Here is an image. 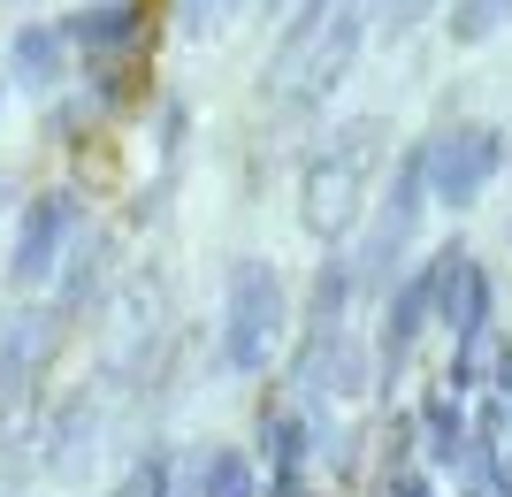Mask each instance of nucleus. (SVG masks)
I'll return each mask as SVG.
<instances>
[{
  "mask_svg": "<svg viewBox=\"0 0 512 497\" xmlns=\"http://www.w3.org/2000/svg\"><path fill=\"white\" fill-rule=\"evenodd\" d=\"M497 497H512V482H505V490H497Z\"/></svg>",
  "mask_w": 512,
  "mask_h": 497,
  "instance_id": "obj_22",
  "label": "nucleus"
},
{
  "mask_svg": "<svg viewBox=\"0 0 512 497\" xmlns=\"http://www.w3.org/2000/svg\"><path fill=\"white\" fill-rule=\"evenodd\" d=\"M283 322H291V299H283L276 260H230V283H222V368L230 375H260L283 345Z\"/></svg>",
  "mask_w": 512,
  "mask_h": 497,
  "instance_id": "obj_2",
  "label": "nucleus"
},
{
  "mask_svg": "<svg viewBox=\"0 0 512 497\" xmlns=\"http://www.w3.org/2000/svg\"><path fill=\"white\" fill-rule=\"evenodd\" d=\"M505 169V130L497 123H459L444 138H428V199H444L451 215H467L474 199Z\"/></svg>",
  "mask_w": 512,
  "mask_h": 497,
  "instance_id": "obj_4",
  "label": "nucleus"
},
{
  "mask_svg": "<svg viewBox=\"0 0 512 497\" xmlns=\"http://www.w3.org/2000/svg\"><path fill=\"white\" fill-rule=\"evenodd\" d=\"M413 429L428 436V459H436V467H467V413H459V390H436Z\"/></svg>",
  "mask_w": 512,
  "mask_h": 497,
  "instance_id": "obj_12",
  "label": "nucleus"
},
{
  "mask_svg": "<svg viewBox=\"0 0 512 497\" xmlns=\"http://www.w3.org/2000/svg\"><path fill=\"white\" fill-rule=\"evenodd\" d=\"M268 459H276V475H306V421H291V413H268Z\"/></svg>",
  "mask_w": 512,
  "mask_h": 497,
  "instance_id": "obj_15",
  "label": "nucleus"
},
{
  "mask_svg": "<svg viewBox=\"0 0 512 497\" xmlns=\"http://www.w3.org/2000/svg\"><path fill=\"white\" fill-rule=\"evenodd\" d=\"M444 0H383V39H413Z\"/></svg>",
  "mask_w": 512,
  "mask_h": 497,
  "instance_id": "obj_17",
  "label": "nucleus"
},
{
  "mask_svg": "<svg viewBox=\"0 0 512 497\" xmlns=\"http://www.w3.org/2000/svg\"><path fill=\"white\" fill-rule=\"evenodd\" d=\"M8 436H16V429H8V406H0V452H8Z\"/></svg>",
  "mask_w": 512,
  "mask_h": 497,
  "instance_id": "obj_20",
  "label": "nucleus"
},
{
  "mask_svg": "<svg viewBox=\"0 0 512 497\" xmlns=\"http://www.w3.org/2000/svg\"><path fill=\"white\" fill-rule=\"evenodd\" d=\"M512 23V0H451V46H482Z\"/></svg>",
  "mask_w": 512,
  "mask_h": 497,
  "instance_id": "obj_13",
  "label": "nucleus"
},
{
  "mask_svg": "<svg viewBox=\"0 0 512 497\" xmlns=\"http://www.w3.org/2000/svg\"><path fill=\"white\" fill-rule=\"evenodd\" d=\"M390 497H436V490H428V475H413V467H390Z\"/></svg>",
  "mask_w": 512,
  "mask_h": 497,
  "instance_id": "obj_18",
  "label": "nucleus"
},
{
  "mask_svg": "<svg viewBox=\"0 0 512 497\" xmlns=\"http://www.w3.org/2000/svg\"><path fill=\"white\" fill-rule=\"evenodd\" d=\"M8 62H16V85H23V92H54V85H62V31H54V23L16 31Z\"/></svg>",
  "mask_w": 512,
  "mask_h": 497,
  "instance_id": "obj_9",
  "label": "nucleus"
},
{
  "mask_svg": "<svg viewBox=\"0 0 512 497\" xmlns=\"http://www.w3.org/2000/svg\"><path fill=\"white\" fill-rule=\"evenodd\" d=\"M421 215H428V138H413V146L398 153V169H390L383 207H375V222H367V245H360V268H352L367 291H390L398 260L421 245Z\"/></svg>",
  "mask_w": 512,
  "mask_h": 497,
  "instance_id": "obj_3",
  "label": "nucleus"
},
{
  "mask_svg": "<svg viewBox=\"0 0 512 497\" xmlns=\"http://www.w3.org/2000/svg\"><path fill=\"white\" fill-rule=\"evenodd\" d=\"M329 16H337V0H291V16H283V31H276V54H268V85H283V77L306 62V46H314V31Z\"/></svg>",
  "mask_w": 512,
  "mask_h": 497,
  "instance_id": "obj_11",
  "label": "nucleus"
},
{
  "mask_svg": "<svg viewBox=\"0 0 512 497\" xmlns=\"http://www.w3.org/2000/svg\"><path fill=\"white\" fill-rule=\"evenodd\" d=\"M222 16H237V0H199L192 8V23H222Z\"/></svg>",
  "mask_w": 512,
  "mask_h": 497,
  "instance_id": "obj_19",
  "label": "nucleus"
},
{
  "mask_svg": "<svg viewBox=\"0 0 512 497\" xmlns=\"http://www.w3.org/2000/svg\"><path fill=\"white\" fill-rule=\"evenodd\" d=\"M268 8H291V0H268Z\"/></svg>",
  "mask_w": 512,
  "mask_h": 497,
  "instance_id": "obj_21",
  "label": "nucleus"
},
{
  "mask_svg": "<svg viewBox=\"0 0 512 497\" xmlns=\"http://www.w3.org/2000/svg\"><path fill=\"white\" fill-rule=\"evenodd\" d=\"M436 276H444V260H428V268H413L406 283H390L383 337H375V368H383V383H398V375L413 368V345H421V329L436 322Z\"/></svg>",
  "mask_w": 512,
  "mask_h": 497,
  "instance_id": "obj_7",
  "label": "nucleus"
},
{
  "mask_svg": "<svg viewBox=\"0 0 512 497\" xmlns=\"http://www.w3.org/2000/svg\"><path fill=\"white\" fill-rule=\"evenodd\" d=\"M77 230H85L77 192H39V199H31V207H23V222H16V253H8V291H16V299L46 291Z\"/></svg>",
  "mask_w": 512,
  "mask_h": 497,
  "instance_id": "obj_6",
  "label": "nucleus"
},
{
  "mask_svg": "<svg viewBox=\"0 0 512 497\" xmlns=\"http://www.w3.org/2000/svg\"><path fill=\"white\" fill-rule=\"evenodd\" d=\"M383 161H390L383 115L344 123L337 138L306 161V176H299V230H306V238H314V245H344V238H352V222H360V207H367V184L383 176Z\"/></svg>",
  "mask_w": 512,
  "mask_h": 497,
  "instance_id": "obj_1",
  "label": "nucleus"
},
{
  "mask_svg": "<svg viewBox=\"0 0 512 497\" xmlns=\"http://www.w3.org/2000/svg\"><path fill=\"white\" fill-rule=\"evenodd\" d=\"M138 16H146L138 0H115V8H85V16H69V23H62V39H85V46H92V62H115V54H123V39L138 31Z\"/></svg>",
  "mask_w": 512,
  "mask_h": 497,
  "instance_id": "obj_10",
  "label": "nucleus"
},
{
  "mask_svg": "<svg viewBox=\"0 0 512 497\" xmlns=\"http://www.w3.org/2000/svg\"><path fill=\"white\" fill-rule=\"evenodd\" d=\"M199 497H253V459L230 452V444L207 452V490H199Z\"/></svg>",
  "mask_w": 512,
  "mask_h": 497,
  "instance_id": "obj_16",
  "label": "nucleus"
},
{
  "mask_svg": "<svg viewBox=\"0 0 512 497\" xmlns=\"http://www.w3.org/2000/svg\"><path fill=\"white\" fill-rule=\"evenodd\" d=\"M367 23H375V0H337V16L314 31V46H306V62L283 77L291 85V108L299 115H314L329 92L360 69V46H367Z\"/></svg>",
  "mask_w": 512,
  "mask_h": 497,
  "instance_id": "obj_5",
  "label": "nucleus"
},
{
  "mask_svg": "<svg viewBox=\"0 0 512 497\" xmlns=\"http://www.w3.org/2000/svg\"><path fill=\"white\" fill-rule=\"evenodd\" d=\"M123 497H176V459H169V444H146V452H138Z\"/></svg>",
  "mask_w": 512,
  "mask_h": 497,
  "instance_id": "obj_14",
  "label": "nucleus"
},
{
  "mask_svg": "<svg viewBox=\"0 0 512 497\" xmlns=\"http://www.w3.org/2000/svg\"><path fill=\"white\" fill-rule=\"evenodd\" d=\"M115 497H123V490H115Z\"/></svg>",
  "mask_w": 512,
  "mask_h": 497,
  "instance_id": "obj_23",
  "label": "nucleus"
},
{
  "mask_svg": "<svg viewBox=\"0 0 512 497\" xmlns=\"http://www.w3.org/2000/svg\"><path fill=\"white\" fill-rule=\"evenodd\" d=\"M46 352H54L46 306H16L0 322V406H23V390L39 383V368H46Z\"/></svg>",
  "mask_w": 512,
  "mask_h": 497,
  "instance_id": "obj_8",
  "label": "nucleus"
}]
</instances>
